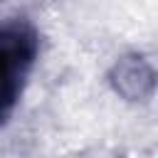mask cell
<instances>
[{
  "instance_id": "1",
  "label": "cell",
  "mask_w": 158,
  "mask_h": 158,
  "mask_svg": "<svg viewBox=\"0 0 158 158\" xmlns=\"http://www.w3.org/2000/svg\"><path fill=\"white\" fill-rule=\"evenodd\" d=\"M40 35L30 20L0 22V126L10 121L37 62Z\"/></svg>"
}]
</instances>
